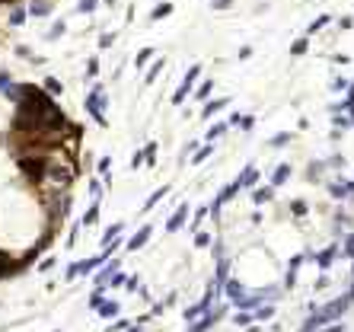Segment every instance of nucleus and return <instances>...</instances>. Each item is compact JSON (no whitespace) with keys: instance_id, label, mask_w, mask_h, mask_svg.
Wrapping results in <instances>:
<instances>
[{"instance_id":"1","label":"nucleus","mask_w":354,"mask_h":332,"mask_svg":"<svg viewBox=\"0 0 354 332\" xmlns=\"http://www.w3.org/2000/svg\"><path fill=\"white\" fill-rule=\"evenodd\" d=\"M106 103H108V96H106V90H102V86H93V90L86 93V112L96 118L99 128L108 125V118H106Z\"/></svg>"},{"instance_id":"2","label":"nucleus","mask_w":354,"mask_h":332,"mask_svg":"<svg viewBox=\"0 0 354 332\" xmlns=\"http://www.w3.org/2000/svg\"><path fill=\"white\" fill-rule=\"evenodd\" d=\"M108 256L102 253V256H93V259H83V262H73V265H67V272H64V278L67 281H73V278H80V275H86V272H93V268H99L102 262H106Z\"/></svg>"},{"instance_id":"3","label":"nucleus","mask_w":354,"mask_h":332,"mask_svg":"<svg viewBox=\"0 0 354 332\" xmlns=\"http://www.w3.org/2000/svg\"><path fill=\"white\" fill-rule=\"evenodd\" d=\"M198 74H201V67H198V64H195V67H188V74H185V80H182V86L173 93V103H176V106H179L182 99H185L188 93H192V86H195V80H198Z\"/></svg>"},{"instance_id":"4","label":"nucleus","mask_w":354,"mask_h":332,"mask_svg":"<svg viewBox=\"0 0 354 332\" xmlns=\"http://www.w3.org/2000/svg\"><path fill=\"white\" fill-rule=\"evenodd\" d=\"M150 233H153V227H150V223H147V227H141L138 233H134L131 240H128V249H131V253H134V249H141L147 240H150Z\"/></svg>"},{"instance_id":"5","label":"nucleus","mask_w":354,"mask_h":332,"mask_svg":"<svg viewBox=\"0 0 354 332\" xmlns=\"http://www.w3.org/2000/svg\"><path fill=\"white\" fill-rule=\"evenodd\" d=\"M185 218H188V205H179V211H176L173 218L166 221V230H169V233H176V230H179L182 223H185Z\"/></svg>"},{"instance_id":"6","label":"nucleus","mask_w":354,"mask_h":332,"mask_svg":"<svg viewBox=\"0 0 354 332\" xmlns=\"http://www.w3.org/2000/svg\"><path fill=\"white\" fill-rule=\"evenodd\" d=\"M51 10H54L51 0H32L29 3V16H48Z\"/></svg>"},{"instance_id":"7","label":"nucleus","mask_w":354,"mask_h":332,"mask_svg":"<svg viewBox=\"0 0 354 332\" xmlns=\"http://www.w3.org/2000/svg\"><path fill=\"white\" fill-rule=\"evenodd\" d=\"M26 16H29V10H26V6H13L10 16H6V23H10V26H23Z\"/></svg>"},{"instance_id":"8","label":"nucleus","mask_w":354,"mask_h":332,"mask_svg":"<svg viewBox=\"0 0 354 332\" xmlns=\"http://www.w3.org/2000/svg\"><path fill=\"white\" fill-rule=\"evenodd\" d=\"M227 103H230V99H211V103L204 106L201 118H211V115H214V112H220V109H223V106H227Z\"/></svg>"},{"instance_id":"9","label":"nucleus","mask_w":354,"mask_h":332,"mask_svg":"<svg viewBox=\"0 0 354 332\" xmlns=\"http://www.w3.org/2000/svg\"><path fill=\"white\" fill-rule=\"evenodd\" d=\"M166 192H169V185H163V188H156V192L150 195V198H147V201H144V211H150V208H153V205H160V201H163V195H166Z\"/></svg>"},{"instance_id":"10","label":"nucleus","mask_w":354,"mask_h":332,"mask_svg":"<svg viewBox=\"0 0 354 332\" xmlns=\"http://www.w3.org/2000/svg\"><path fill=\"white\" fill-rule=\"evenodd\" d=\"M121 230H125V223H112V227H108V230H106V233H102V246H108V243H112V240H115V236H118V233H121Z\"/></svg>"},{"instance_id":"11","label":"nucleus","mask_w":354,"mask_h":332,"mask_svg":"<svg viewBox=\"0 0 354 332\" xmlns=\"http://www.w3.org/2000/svg\"><path fill=\"white\" fill-rule=\"evenodd\" d=\"M287 176H290V166H278L275 176H271V185H284V182H287Z\"/></svg>"},{"instance_id":"12","label":"nucleus","mask_w":354,"mask_h":332,"mask_svg":"<svg viewBox=\"0 0 354 332\" xmlns=\"http://www.w3.org/2000/svg\"><path fill=\"white\" fill-rule=\"evenodd\" d=\"M211 90H214V80H201V86L195 90V99H198V103H201V99H208Z\"/></svg>"},{"instance_id":"13","label":"nucleus","mask_w":354,"mask_h":332,"mask_svg":"<svg viewBox=\"0 0 354 332\" xmlns=\"http://www.w3.org/2000/svg\"><path fill=\"white\" fill-rule=\"evenodd\" d=\"M115 313H118V303H115V300H102L99 303V316H106V320H108V316H115Z\"/></svg>"},{"instance_id":"14","label":"nucleus","mask_w":354,"mask_h":332,"mask_svg":"<svg viewBox=\"0 0 354 332\" xmlns=\"http://www.w3.org/2000/svg\"><path fill=\"white\" fill-rule=\"evenodd\" d=\"M169 13H173V3H160V6H153V13H150V19L156 23V19H166Z\"/></svg>"},{"instance_id":"15","label":"nucleus","mask_w":354,"mask_h":332,"mask_svg":"<svg viewBox=\"0 0 354 332\" xmlns=\"http://www.w3.org/2000/svg\"><path fill=\"white\" fill-rule=\"evenodd\" d=\"M96 218H99V201H93L90 211L83 214V221H80V223H83V227H90V223H96Z\"/></svg>"},{"instance_id":"16","label":"nucleus","mask_w":354,"mask_h":332,"mask_svg":"<svg viewBox=\"0 0 354 332\" xmlns=\"http://www.w3.org/2000/svg\"><path fill=\"white\" fill-rule=\"evenodd\" d=\"M211 153H214V144H211V141H208V144H204L201 150H198V153H195V157H192V163H201V160H208Z\"/></svg>"},{"instance_id":"17","label":"nucleus","mask_w":354,"mask_h":332,"mask_svg":"<svg viewBox=\"0 0 354 332\" xmlns=\"http://www.w3.org/2000/svg\"><path fill=\"white\" fill-rule=\"evenodd\" d=\"M45 90H48L51 96H58V93H64V86H61V80H54V77H48V80H45Z\"/></svg>"},{"instance_id":"18","label":"nucleus","mask_w":354,"mask_h":332,"mask_svg":"<svg viewBox=\"0 0 354 332\" xmlns=\"http://www.w3.org/2000/svg\"><path fill=\"white\" fill-rule=\"evenodd\" d=\"M290 138H294L290 131H281V134H275V138H271V147H284V144H287Z\"/></svg>"},{"instance_id":"19","label":"nucleus","mask_w":354,"mask_h":332,"mask_svg":"<svg viewBox=\"0 0 354 332\" xmlns=\"http://www.w3.org/2000/svg\"><path fill=\"white\" fill-rule=\"evenodd\" d=\"M64 29H67V26H64V23L58 19V23H54L51 29H48V42H51V38H61V36H64Z\"/></svg>"},{"instance_id":"20","label":"nucleus","mask_w":354,"mask_h":332,"mask_svg":"<svg viewBox=\"0 0 354 332\" xmlns=\"http://www.w3.org/2000/svg\"><path fill=\"white\" fill-rule=\"evenodd\" d=\"M144 160H147V163H150V166L156 163V144H153V141H150V144L144 147Z\"/></svg>"},{"instance_id":"21","label":"nucleus","mask_w":354,"mask_h":332,"mask_svg":"<svg viewBox=\"0 0 354 332\" xmlns=\"http://www.w3.org/2000/svg\"><path fill=\"white\" fill-rule=\"evenodd\" d=\"M306 48H310V42H306V38H297V42L290 45V55H303Z\"/></svg>"},{"instance_id":"22","label":"nucleus","mask_w":354,"mask_h":332,"mask_svg":"<svg viewBox=\"0 0 354 332\" xmlns=\"http://www.w3.org/2000/svg\"><path fill=\"white\" fill-rule=\"evenodd\" d=\"M160 71H163V61H156V64L150 67V71H147V77H144V80H147V83H153V80L160 77Z\"/></svg>"},{"instance_id":"23","label":"nucleus","mask_w":354,"mask_h":332,"mask_svg":"<svg viewBox=\"0 0 354 332\" xmlns=\"http://www.w3.org/2000/svg\"><path fill=\"white\" fill-rule=\"evenodd\" d=\"M150 58H153V48H144V51H138V61H134V64H138V67H144Z\"/></svg>"},{"instance_id":"24","label":"nucleus","mask_w":354,"mask_h":332,"mask_svg":"<svg viewBox=\"0 0 354 332\" xmlns=\"http://www.w3.org/2000/svg\"><path fill=\"white\" fill-rule=\"evenodd\" d=\"M90 195H93V201H99V198H102V185H99V179H90Z\"/></svg>"},{"instance_id":"25","label":"nucleus","mask_w":354,"mask_h":332,"mask_svg":"<svg viewBox=\"0 0 354 332\" xmlns=\"http://www.w3.org/2000/svg\"><path fill=\"white\" fill-rule=\"evenodd\" d=\"M223 131H227V121H220V125H214V128H211V131H208V141H214V138H220V134Z\"/></svg>"},{"instance_id":"26","label":"nucleus","mask_w":354,"mask_h":332,"mask_svg":"<svg viewBox=\"0 0 354 332\" xmlns=\"http://www.w3.org/2000/svg\"><path fill=\"white\" fill-rule=\"evenodd\" d=\"M77 10H80V13H93V10H96V0H80Z\"/></svg>"},{"instance_id":"27","label":"nucleus","mask_w":354,"mask_h":332,"mask_svg":"<svg viewBox=\"0 0 354 332\" xmlns=\"http://www.w3.org/2000/svg\"><path fill=\"white\" fill-rule=\"evenodd\" d=\"M325 23H332V16H329V13H325V16H319V19H316V23H313V26H310V32H319V29H322V26H325Z\"/></svg>"},{"instance_id":"28","label":"nucleus","mask_w":354,"mask_h":332,"mask_svg":"<svg viewBox=\"0 0 354 332\" xmlns=\"http://www.w3.org/2000/svg\"><path fill=\"white\" fill-rule=\"evenodd\" d=\"M96 74H99V61H96V58H90V64H86V77L93 80Z\"/></svg>"},{"instance_id":"29","label":"nucleus","mask_w":354,"mask_h":332,"mask_svg":"<svg viewBox=\"0 0 354 332\" xmlns=\"http://www.w3.org/2000/svg\"><path fill=\"white\" fill-rule=\"evenodd\" d=\"M252 198L258 201V205H262V201H268V198H271V188H258V192H252Z\"/></svg>"},{"instance_id":"30","label":"nucleus","mask_w":354,"mask_h":332,"mask_svg":"<svg viewBox=\"0 0 354 332\" xmlns=\"http://www.w3.org/2000/svg\"><path fill=\"white\" fill-rule=\"evenodd\" d=\"M13 83V77H10V74H6V71H0V93H3L6 90V86H10Z\"/></svg>"},{"instance_id":"31","label":"nucleus","mask_w":354,"mask_h":332,"mask_svg":"<svg viewBox=\"0 0 354 332\" xmlns=\"http://www.w3.org/2000/svg\"><path fill=\"white\" fill-rule=\"evenodd\" d=\"M112 42H115V32H106V36L99 38V48H108V45H112Z\"/></svg>"},{"instance_id":"32","label":"nucleus","mask_w":354,"mask_h":332,"mask_svg":"<svg viewBox=\"0 0 354 332\" xmlns=\"http://www.w3.org/2000/svg\"><path fill=\"white\" fill-rule=\"evenodd\" d=\"M128 326H131V323H128V320H118V323H115V326H108L106 332H121V329H128Z\"/></svg>"},{"instance_id":"33","label":"nucleus","mask_w":354,"mask_h":332,"mask_svg":"<svg viewBox=\"0 0 354 332\" xmlns=\"http://www.w3.org/2000/svg\"><path fill=\"white\" fill-rule=\"evenodd\" d=\"M108 166H112V157H102L99 160V173H108Z\"/></svg>"},{"instance_id":"34","label":"nucleus","mask_w":354,"mask_h":332,"mask_svg":"<svg viewBox=\"0 0 354 332\" xmlns=\"http://www.w3.org/2000/svg\"><path fill=\"white\" fill-rule=\"evenodd\" d=\"M141 163H144V150H141V153H134V157H131V166H134V169H138Z\"/></svg>"},{"instance_id":"35","label":"nucleus","mask_w":354,"mask_h":332,"mask_svg":"<svg viewBox=\"0 0 354 332\" xmlns=\"http://www.w3.org/2000/svg\"><path fill=\"white\" fill-rule=\"evenodd\" d=\"M195 243H198V246H208L211 236H208V233H198V236H195Z\"/></svg>"},{"instance_id":"36","label":"nucleus","mask_w":354,"mask_h":332,"mask_svg":"<svg viewBox=\"0 0 354 332\" xmlns=\"http://www.w3.org/2000/svg\"><path fill=\"white\" fill-rule=\"evenodd\" d=\"M230 6V0H214V10H227Z\"/></svg>"},{"instance_id":"37","label":"nucleus","mask_w":354,"mask_h":332,"mask_svg":"<svg viewBox=\"0 0 354 332\" xmlns=\"http://www.w3.org/2000/svg\"><path fill=\"white\" fill-rule=\"evenodd\" d=\"M348 253L354 256V236H348Z\"/></svg>"}]
</instances>
